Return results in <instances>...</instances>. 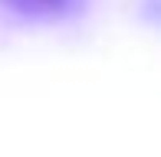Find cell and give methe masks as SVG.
<instances>
[{"label":"cell","mask_w":161,"mask_h":157,"mask_svg":"<svg viewBox=\"0 0 161 157\" xmlns=\"http://www.w3.org/2000/svg\"><path fill=\"white\" fill-rule=\"evenodd\" d=\"M92 0H0V10L23 20H63L86 10Z\"/></svg>","instance_id":"1"}]
</instances>
